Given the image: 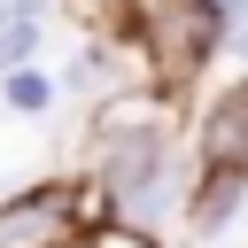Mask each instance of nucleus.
<instances>
[{
	"label": "nucleus",
	"instance_id": "7ed1b4c3",
	"mask_svg": "<svg viewBox=\"0 0 248 248\" xmlns=\"http://www.w3.org/2000/svg\"><path fill=\"white\" fill-rule=\"evenodd\" d=\"M147 170H163V132H132V140L108 155V194H132Z\"/></svg>",
	"mask_w": 248,
	"mask_h": 248
},
{
	"label": "nucleus",
	"instance_id": "f03ea898",
	"mask_svg": "<svg viewBox=\"0 0 248 248\" xmlns=\"http://www.w3.org/2000/svg\"><path fill=\"white\" fill-rule=\"evenodd\" d=\"M70 232V202L62 194H23L0 209V248H54Z\"/></svg>",
	"mask_w": 248,
	"mask_h": 248
},
{
	"label": "nucleus",
	"instance_id": "20e7f679",
	"mask_svg": "<svg viewBox=\"0 0 248 248\" xmlns=\"http://www.w3.org/2000/svg\"><path fill=\"white\" fill-rule=\"evenodd\" d=\"M8 101H16V108H39V101H46V78H8Z\"/></svg>",
	"mask_w": 248,
	"mask_h": 248
},
{
	"label": "nucleus",
	"instance_id": "39448f33",
	"mask_svg": "<svg viewBox=\"0 0 248 248\" xmlns=\"http://www.w3.org/2000/svg\"><path fill=\"white\" fill-rule=\"evenodd\" d=\"M225 39H232V46L248 54V0H232V16H225Z\"/></svg>",
	"mask_w": 248,
	"mask_h": 248
},
{
	"label": "nucleus",
	"instance_id": "f257e3e1",
	"mask_svg": "<svg viewBox=\"0 0 248 248\" xmlns=\"http://www.w3.org/2000/svg\"><path fill=\"white\" fill-rule=\"evenodd\" d=\"M147 31H155L163 70H186V62L209 46V8H202V0H155V8H147Z\"/></svg>",
	"mask_w": 248,
	"mask_h": 248
}]
</instances>
